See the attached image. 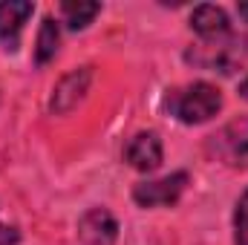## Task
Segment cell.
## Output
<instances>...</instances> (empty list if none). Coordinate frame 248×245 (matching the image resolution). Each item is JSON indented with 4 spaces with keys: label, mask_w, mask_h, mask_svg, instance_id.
<instances>
[{
    "label": "cell",
    "mask_w": 248,
    "mask_h": 245,
    "mask_svg": "<svg viewBox=\"0 0 248 245\" xmlns=\"http://www.w3.org/2000/svg\"><path fill=\"white\" fill-rule=\"evenodd\" d=\"M165 104H168L170 116H176L182 124H202L219 113L222 95H219L217 87L199 81V84H190V87H182V90H173Z\"/></svg>",
    "instance_id": "cell-1"
},
{
    "label": "cell",
    "mask_w": 248,
    "mask_h": 245,
    "mask_svg": "<svg viewBox=\"0 0 248 245\" xmlns=\"http://www.w3.org/2000/svg\"><path fill=\"white\" fill-rule=\"evenodd\" d=\"M187 184V173H173L156 182H141L133 187V199L141 208H162V205H173Z\"/></svg>",
    "instance_id": "cell-2"
},
{
    "label": "cell",
    "mask_w": 248,
    "mask_h": 245,
    "mask_svg": "<svg viewBox=\"0 0 248 245\" xmlns=\"http://www.w3.org/2000/svg\"><path fill=\"white\" fill-rule=\"evenodd\" d=\"M119 225L110 211L93 208L78 219V243L81 245H116Z\"/></svg>",
    "instance_id": "cell-3"
},
{
    "label": "cell",
    "mask_w": 248,
    "mask_h": 245,
    "mask_svg": "<svg viewBox=\"0 0 248 245\" xmlns=\"http://www.w3.org/2000/svg\"><path fill=\"white\" fill-rule=\"evenodd\" d=\"M124 159L130 168L141 170V173H150L162 165V141L156 133H139L127 141L124 147Z\"/></svg>",
    "instance_id": "cell-4"
},
{
    "label": "cell",
    "mask_w": 248,
    "mask_h": 245,
    "mask_svg": "<svg viewBox=\"0 0 248 245\" xmlns=\"http://www.w3.org/2000/svg\"><path fill=\"white\" fill-rule=\"evenodd\" d=\"M29 15H32V3H26V0L0 3V44H3L9 52L17 49L20 29H23V23L29 20Z\"/></svg>",
    "instance_id": "cell-5"
},
{
    "label": "cell",
    "mask_w": 248,
    "mask_h": 245,
    "mask_svg": "<svg viewBox=\"0 0 248 245\" xmlns=\"http://www.w3.org/2000/svg\"><path fill=\"white\" fill-rule=\"evenodd\" d=\"M228 15L219 9V6H211V3H202L193 9L190 15V29L196 35H202L205 41H214V38H222L228 35Z\"/></svg>",
    "instance_id": "cell-6"
},
{
    "label": "cell",
    "mask_w": 248,
    "mask_h": 245,
    "mask_svg": "<svg viewBox=\"0 0 248 245\" xmlns=\"http://www.w3.org/2000/svg\"><path fill=\"white\" fill-rule=\"evenodd\" d=\"M87 84H90V69H78V72L63 75L61 84L52 92V110L55 113H69L81 101V95L87 92Z\"/></svg>",
    "instance_id": "cell-7"
},
{
    "label": "cell",
    "mask_w": 248,
    "mask_h": 245,
    "mask_svg": "<svg viewBox=\"0 0 248 245\" xmlns=\"http://www.w3.org/2000/svg\"><path fill=\"white\" fill-rule=\"evenodd\" d=\"M98 12H101V6L98 3H87V0H78V3L66 0V3H61V15L69 23V29H84Z\"/></svg>",
    "instance_id": "cell-8"
},
{
    "label": "cell",
    "mask_w": 248,
    "mask_h": 245,
    "mask_svg": "<svg viewBox=\"0 0 248 245\" xmlns=\"http://www.w3.org/2000/svg\"><path fill=\"white\" fill-rule=\"evenodd\" d=\"M58 52V23L52 17H44L41 32H38V49H35V61L46 63L49 58H55Z\"/></svg>",
    "instance_id": "cell-9"
},
{
    "label": "cell",
    "mask_w": 248,
    "mask_h": 245,
    "mask_svg": "<svg viewBox=\"0 0 248 245\" xmlns=\"http://www.w3.org/2000/svg\"><path fill=\"white\" fill-rule=\"evenodd\" d=\"M234 243L248 245V190L240 196L237 211H234Z\"/></svg>",
    "instance_id": "cell-10"
},
{
    "label": "cell",
    "mask_w": 248,
    "mask_h": 245,
    "mask_svg": "<svg viewBox=\"0 0 248 245\" xmlns=\"http://www.w3.org/2000/svg\"><path fill=\"white\" fill-rule=\"evenodd\" d=\"M17 240H20V237H17V231H15V228L0 225V245H15Z\"/></svg>",
    "instance_id": "cell-11"
},
{
    "label": "cell",
    "mask_w": 248,
    "mask_h": 245,
    "mask_svg": "<svg viewBox=\"0 0 248 245\" xmlns=\"http://www.w3.org/2000/svg\"><path fill=\"white\" fill-rule=\"evenodd\" d=\"M240 95H243V98H248V72H246V78L240 81Z\"/></svg>",
    "instance_id": "cell-12"
},
{
    "label": "cell",
    "mask_w": 248,
    "mask_h": 245,
    "mask_svg": "<svg viewBox=\"0 0 248 245\" xmlns=\"http://www.w3.org/2000/svg\"><path fill=\"white\" fill-rule=\"evenodd\" d=\"M240 17H246L248 20V3H240Z\"/></svg>",
    "instance_id": "cell-13"
}]
</instances>
